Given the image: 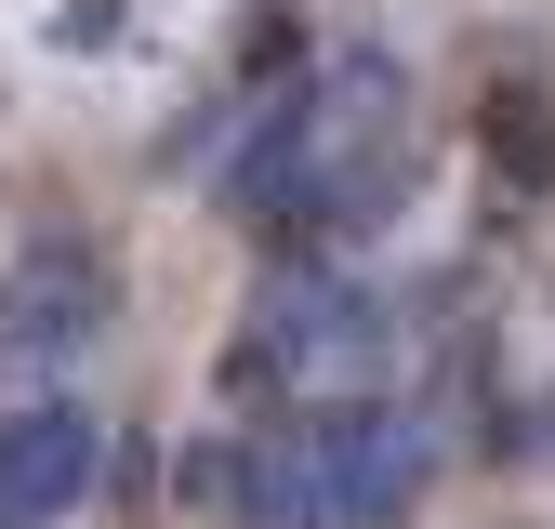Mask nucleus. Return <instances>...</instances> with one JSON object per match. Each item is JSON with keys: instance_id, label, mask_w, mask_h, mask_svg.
I'll return each mask as SVG.
<instances>
[{"instance_id": "nucleus-2", "label": "nucleus", "mask_w": 555, "mask_h": 529, "mask_svg": "<svg viewBox=\"0 0 555 529\" xmlns=\"http://www.w3.org/2000/svg\"><path fill=\"white\" fill-rule=\"evenodd\" d=\"M292 450H305V490H318V529H397L437 477V437L397 411V397H318L292 411Z\"/></svg>"}, {"instance_id": "nucleus-5", "label": "nucleus", "mask_w": 555, "mask_h": 529, "mask_svg": "<svg viewBox=\"0 0 555 529\" xmlns=\"http://www.w3.org/2000/svg\"><path fill=\"white\" fill-rule=\"evenodd\" d=\"M106 331V264L80 251V238H53V251H27L14 264V292H0V345H40V358H80Z\"/></svg>"}, {"instance_id": "nucleus-4", "label": "nucleus", "mask_w": 555, "mask_h": 529, "mask_svg": "<svg viewBox=\"0 0 555 529\" xmlns=\"http://www.w3.org/2000/svg\"><path fill=\"white\" fill-rule=\"evenodd\" d=\"M106 477V424L80 397H27L0 411V529H66Z\"/></svg>"}, {"instance_id": "nucleus-3", "label": "nucleus", "mask_w": 555, "mask_h": 529, "mask_svg": "<svg viewBox=\"0 0 555 529\" xmlns=\"http://www.w3.org/2000/svg\"><path fill=\"white\" fill-rule=\"evenodd\" d=\"M238 371L305 384V397H371V384L397 371V318H384V292H358V279H331V264H305V279L264 292Z\"/></svg>"}, {"instance_id": "nucleus-1", "label": "nucleus", "mask_w": 555, "mask_h": 529, "mask_svg": "<svg viewBox=\"0 0 555 529\" xmlns=\"http://www.w3.org/2000/svg\"><path fill=\"white\" fill-rule=\"evenodd\" d=\"M410 185H424V119H410V80L384 53H344L318 66V146L292 172L264 238H371L410 212Z\"/></svg>"}]
</instances>
